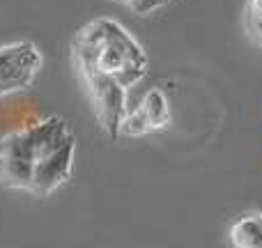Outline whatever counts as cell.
Masks as SVG:
<instances>
[{
  "label": "cell",
  "mask_w": 262,
  "mask_h": 248,
  "mask_svg": "<svg viewBox=\"0 0 262 248\" xmlns=\"http://www.w3.org/2000/svg\"><path fill=\"white\" fill-rule=\"evenodd\" d=\"M120 3L127 5V7L134 14H140V16H145V14H152V12H157V9L166 7L170 0H120Z\"/></svg>",
  "instance_id": "52a82bcc"
},
{
  "label": "cell",
  "mask_w": 262,
  "mask_h": 248,
  "mask_svg": "<svg viewBox=\"0 0 262 248\" xmlns=\"http://www.w3.org/2000/svg\"><path fill=\"white\" fill-rule=\"evenodd\" d=\"M244 30L249 35V39L262 49V0H246Z\"/></svg>",
  "instance_id": "8992f818"
},
{
  "label": "cell",
  "mask_w": 262,
  "mask_h": 248,
  "mask_svg": "<svg viewBox=\"0 0 262 248\" xmlns=\"http://www.w3.org/2000/svg\"><path fill=\"white\" fill-rule=\"evenodd\" d=\"M72 55L83 81L101 78L124 90L143 81L149 67L143 44L122 23L108 16L92 18L74 35Z\"/></svg>",
  "instance_id": "7a4b0ae2"
},
{
  "label": "cell",
  "mask_w": 262,
  "mask_h": 248,
  "mask_svg": "<svg viewBox=\"0 0 262 248\" xmlns=\"http://www.w3.org/2000/svg\"><path fill=\"white\" fill-rule=\"evenodd\" d=\"M232 248H262V212H244L228 228Z\"/></svg>",
  "instance_id": "5b68a950"
},
{
  "label": "cell",
  "mask_w": 262,
  "mask_h": 248,
  "mask_svg": "<svg viewBox=\"0 0 262 248\" xmlns=\"http://www.w3.org/2000/svg\"><path fill=\"white\" fill-rule=\"evenodd\" d=\"M76 159V136L60 115L0 136V184L46 195L67 184Z\"/></svg>",
  "instance_id": "6da1fadb"
},
{
  "label": "cell",
  "mask_w": 262,
  "mask_h": 248,
  "mask_svg": "<svg viewBox=\"0 0 262 248\" xmlns=\"http://www.w3.org/2000/svg\"><path fill=\"white\" fill-rule=\"evenodd\" d=\"M41 67L44 55L35 41H14L0 46V99L30 90Z\"/></svg>",
  "instance_id": "3957f363"
},
{
  "label": "cell",
  "mask_w": 262,
  "mask_h": 248,
  "mask_svg": "<svg viewBox=\"0 0 262 248\" xmlns=\"http://www.w3.org/2000/svg\"><path fill=\"white\" fill-rule=\"evenodd\" d=\"M172 122V110L170 101H168L166 92L152 87L143 95L134 110H127L122 124H120V136H129V138H140L147 133H157V131L168 129Z\"/></svg>",
  "instance_id": "277c9868"
}]
</instances>
